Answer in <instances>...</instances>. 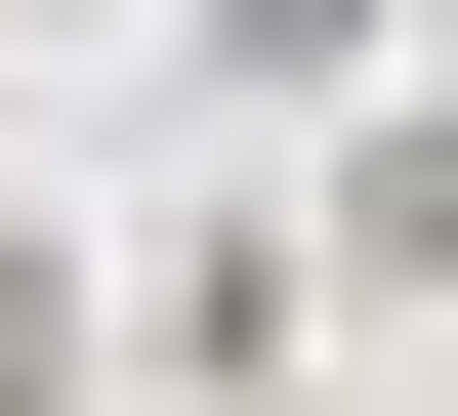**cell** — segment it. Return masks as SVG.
Wrapping results in <instances>:
<instances>
[{
  "label": "cell",
  "instance_id": "obj_1",
  "mask_svg": "<svg viewBox=\"0 0 458 416\" xmlns=\"http://www.w3.org/2000/svg\"><path fill=\"white\" fill-rule=\"evenodd\" d=\"M334 250H375V292H458V83H417V125L334 166Z\"/></svg>",
  "mask_w": 458,
  "mask_h": 416
},
{
  "label": "cell",
  "instance_id": "obj_2",
  "mask_svg": "<svg viewBox=\"0 0 458 416\" xmlns=\"http://www.w3.org/2000/svg\"><path fill=\"white\" fill-rule=\"evenodd\" d=\"M0 416H42V250H0Z\"/></svg>",
  "mask_w": 458,
  "mask_h": 416
}]
</instances>
